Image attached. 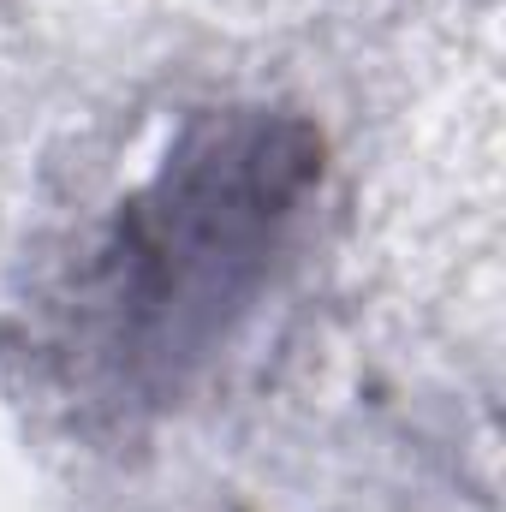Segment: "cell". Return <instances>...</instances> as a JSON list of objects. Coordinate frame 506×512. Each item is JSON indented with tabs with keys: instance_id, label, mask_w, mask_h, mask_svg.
Returning a JSON list of instances; mask_svg holds the SVG:
<instances>
[{
	"instance_id": "1",
	"label": "cell",
	"mask_w": 506,
	"mask_h": 512,
	"mask_svg": "<svg viewBox=\"0 0 506 512\" xmlns=\"http://www.w3.org/2000/svg\"><path fill=\"white\" fill-rule=\"evenodd\" d=\"M322 185L292 114H203L131 191L84 286V334L131 393L167 399L262 304Z\"/></svg>"
}]
</instances>
